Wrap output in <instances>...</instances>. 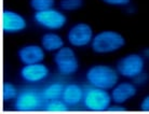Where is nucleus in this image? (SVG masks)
<instances>
[{
  "mask_svg": "<svg viewBox=\"0 0 149 114\" xmlns=\"http://www.w3.org/2000/svg\"><path fill=\"white\" fill-rule=\"evenodd\" d=\"M117 69L107 65H94L86 71V79L90 85L103 89H112L119 83Z\"/></svg>",
  "mask_w": 149,
  "mask_h": 114,
  "instance_id": "nucleus-1",
  "label": "nucleus"
},
{
  "mask_svg": "<svg viewBox=\"0 0 149 114\" xmlns=\"http://www.w3.org/2000/svg\"><path fill=\"white\" fill-rule=\"evenodd\" d=\"M125 44V39L115 30H103L96 33L91 42V48L96 54H110L119 51Z\"/></svg>",
  "mask_w": 149,
  "mask_h": 114,
  "instance_id": "nucleus-2",
  "label": "nucleus"
},
{
  "mask_svg": "<svg viewBox=\"0 0 149 114\" xmlns=\"http://www.w3.org/2000/svg\"><path fill=\"white\" fill-rule=\"evenodd\" d=\"M112 102L111 95L107 89L98 88L90 85L84 88V96L82 104L86 110L94 112L108 111Z\"/></svg>",
  "mask_w": 149,
  "mask_h": 114,
  "instance_id": "nucleus-3",
  "label": "nucleus"
},
{
  "mask_svg": "<svg viewBox=\"0 0 149 114\" xmlns=\"http://www.w3.org/2000/svg\"><path fill=\"white\" fill-rule=\"evenodd\" d=\"M54 64L57 72L64 77H69L74 74L79 69V61L76 53L70 46L63 48L55 52L54 54Z\"/></svg>",
  "mask_w": 149,
  "mask_h": 114,
  "instance_id": "nucleus-4",
  "label": "nucleus"
},
{
  "mask_svg": "<svg viewBox=\"0 0 149 114\" xmlns=\"http://www.w3.org/2000/svg\"><path fill=\"white\" fill-rule=\"evenodd\" d=\"M116 69L121 77L133 80L145 70V57L137 53L127 54L117 63Z\"/></svg>",
  "mask_w": 149,
  "mask_h": 114,
  "instance_id": "nucleus-5",
  "label": "nucleus"
},
{
  "mask_svg": "<svg viewBox=\"0 0 149 114\" xmlns=\"http://www.w3.org/2000/svg\"><path fill=\"white\" fill-rule=\"evenodd\" d=\"M34 21L36 24L45 29L56 31L62 29L67 23V17L64 12L57 9H49L45 11L35 12Z\"/></svg>",
  "mask_w": 149,
  "mask_h": 114,
  "instance_id": "nucleus-6",
  "label": "nucleus"
},
{
  "mask_svg": "<svg viewBox=\"0 0 149 114\" xmlns=\"http://www.w3.org/2000/svg\"><path fill=\"white\" fill-rule=\"evenodd\" d=\"M42 94L34 88H25L19 93L14 100V109L21 112L37 111L43 103Z\"/></svg>",
  "mask_w": 149,
  "mask_h": 114,
  "instance_id": "nucleus-7",
  "label": "nucleus"
},
{
  "mask_svg": "<svg viewBox=\"0 0 149 114\" xmlns=\"http://www.w3.org/2000/svg\"><path fill=\"white\" fill-rule=\"evenodd\" d=\"M92 27L86 23H77L71 26L67 32V40L74 48H84L91 45L93 40Z\"/></svg>",
  "mask_w": 149,
  "mask_h": 114,
  "instance_id": "nucleus-8",
  "label": "nucleus"
},
{
  "mask_svg": "<svg viewBox=\"0 0 149 114\" xmlns=\"http://www.w3.org/2000/svg\"><path fill=\"white\" fill-rule=\"evenodd\" d=\"M27 22L24 16L12 10L2 11V31L4 33H17L26 29Z\"/></svg>",
  "mask_w": 149,
  "mask_h": 114,
  "instance_id": "nucleus-9",
  "label": "nucleus"
},
{
  "mask_svg": "<svg viewBox=\"0 0 149 114\" xmlns=\"http://www.w3.org/2000/svg\"><path fill=\"white\" fill-rule=\"evenodd\" d=\"M50 69L42 63L24 65L19 70V75L27 83H39L49 77Z\"/></svg>",
  "mask_w": 149,
  "mask_h": 114,
  "instance_id": "nucleus-10",
  "label": "nucleus"
},
{
  "mask_svg": "<svg viewBox=\"0 0 149 114\" xmlns=\"http://www.w3.org/2000/svg\"><path fill=\"white\" fill-rule=\"evenodd\" d=\"M45 52L41 45L26 44L17 51V57L23 65L42 63L45 59Z\"/></svg>",
  "mask_w": 149,
  "mask_h": 114,
  "instance_id": "nucleus-11",
  "label": "nucleus"
},
{
  "mask_svg": "<svg viewBox=\"0 0 149 114\" xmlns=\"http://www.w3.org/2000/svg\"><path fill=\"white\" fill-rule=\"evenodd\" d=\"M137 93L136 85L131 82H121L118 83L111 89V99L112 102L117 104H124V103L132 99Z\"/></svg>",
  "mask_w": 149,
  "mask_h": 114,
  "instance_id": "nucleus-12",
  "label": "nucleus"
},
{
  "mask_svg": "<svg viewBox=\"0 0 149 114\" xmlns=\"http://www.w3.org/2000/svg\"><path fill=\"white\" fill-rule=\"evenodd\" d=\"M84 96V88H82L78 84H67L65 85L62 99L68 107H76L83 101Z\"/></svg>",
  "mask_w": 149,
  "mask_h": 114,
  "instance_id": "nucleus-13",
  "label": "nucleus"
},
{
  "mask_svg": "<svg viewBox=\"0 0 149 114\" xmlns=\"http://www.w3.org/2000/svg\"><path fill=\"white\" fill-rule=\"evenodd\" d=\"M40 45L45 52H57L58 50L65 46L63 38L54 31L45 33L40 40Z\"/></svg>",
  "mask_w": 149,
  "mask_h": 114,
  "instance_id": "nucleus-14",
  "label": "nucleus"
},
{
  "mask_svg": "<svg viewBox=\"0 0 149 114\" xmlns=\"http://www.w3.org/2000/svg\"><path fill=\"white\" fill-rule=\"evenodd\" d=\"M64 88H65L64 84H62L60 82H54V83L47 85L43 88V91L41 92V94H42V97L45 101L60 99V98H62Z\"/></svg>",
  "mask_w": 149,
  "mask_h": 114,
  "instance_id": "nucleus-15",
  "label": "nucleus"
},
{
  "mask_svg": "<svg viewBox=\"0 0 149 114\" xmlns=\"http://www.w3.org/2000/svg\"><path fill=\"white\" fill-rule=\"evenodd\" d=\"M43 110L47 112H52V113H62V112H66L68 111V106L64 102L63 99H54L47 101L45 106H43Z\"/></svg>",
  "mask_w": 149,
  "mask_h": 114,
  "instance_id": "nucleus-16",
  "label": "nucleus"
},
{
  "mask_svg": "<svg viewBox=\"0 0 149 114\" xmlns=\"http://www.w3.org/2000/svg\"><path fill=\"white\" fill-rule=\"evenodd\" d=\"M17 88L10 82H4L2 84V91H1V96H2V101L8 102L15 100V98L19 95Z\"/></svg>",
  "mask_w": 149,
  "mask_h": 114,
  "instance_id": "nucleus-17",
  "label": "nucleus"
},
{
  "mask_svg": "<svg viewBox=\"0 0 149 114\" xmlns=\"http://www.w3.org/2000/svg\"><path fill=\"white\" fill-rule=\"evenodd\" d=\"M30 8L35 12L45 11L49 9H52L55 6V0H30Z\"/></svg>",
  "mask_w": 149,
  "mask_h": 114,
  "instance_id": "nucleus-18",
  "label": "nucleus"
},
{
  "mask_svg": "<svg viewBox=\"0 0 149 114\" xmlns=\"http://www.w3.org/2000/svg\"><path fill=\"white\" fill-rule=\"evenodd\" d=\"M84 0H61L60 8L62 11L74 12L83 7Z\"/></svg>",
  "mask_w": 149,
  "mask_h": 114,
  "instance_id": "nucleus-19",
  "label": "nucleus"
},
{
  "mask_svg": "<svg viewBox=\"0 0 149 114\" xmlns=\"http://www.w3.org/2000/svg\"><path fill=\"white\" fill-rule=\"evenodd\" d=\"M149 81V74L145 71H143L142 73H139L137 77L133 79V83L135 85H145Z\"/></svg>",
  "mask_w": 149,
  "mask_h": 114,
  "instance_id": "nucleus-20",
  "label": "nucleus"
},
{
  "mask_svg": "<svg viewBox=\"0 0 149 114\" xmlns=\"http://www.w3.org/2000/svg\"><path fill=\"white\" fill-rule=\"evenodd\" d=\"M104 3L113 7H127L131 3V0H102Z\"/></svg>",
  "mask_w": 149,
  "mask_h": 114,
  "instance_id": "nucleus-21",
  "label": "nucleus"
},
{
  "mask_svg": "<svg viewBox=\"0 0 149 114\" xmlns=\"http://www.w3.org/2000/svg\"><path fill=\"white\" fill-rule=\"evenodd\" d=\"M139 108H141V110L144 111V112H149V95L144 97V99H143L142 102H141Z\"/></svg>",
  "mask_w": 149,
  "mask_h": 114,
  "instance_id": "nucleus-22",
  "label": "nucleus"
},
{
  "mask_svg": "<svg viewBox=\"0 0 149 114\" xmlns=\"http://www.w3.org/2000/svg\"><path fill=\"white\" fill-rule=\"evenodd\" d=\"M109 112H125V108L122 107V104H117L115 103V106H110L108 109Z\"/></svg>",
  "mask_w": 149,
  "mask_h": 114,
  "instance_id": "nucleus-23",
  "label": "nucleus"
},
{
  "mask_svg": "<svg viewBox=\"0 0 149 114\" xmlns=\"http://www.w3.org/2000/svg\"><path fill=\"white\" fill-rule=\"evenodd\" d=\"M143 56L145 57V58H149V48H146L143 50Z\"/></svg>",
  "mask_w": 149,
  "mask_h": 114,
  "instance_id": "nucleus-24",
  "label": "nucleus"
}]
</instances>
